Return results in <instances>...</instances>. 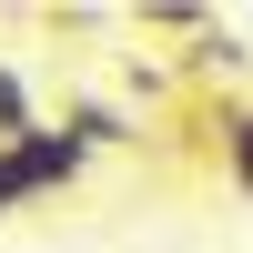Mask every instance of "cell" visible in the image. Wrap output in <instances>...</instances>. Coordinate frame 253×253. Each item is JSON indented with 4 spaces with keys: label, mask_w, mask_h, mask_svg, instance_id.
I'll return each mask as SVG.
<instances>
[{
    "label": "cell",
    "mask_w": 253,
    "mask_h": 253,
    "mask_svg": "<svg viewBox=\"0 0 253 253\" xmlns=\"http://www.w3.org/2000/svg\"><path fill=\"white\" fill-rule=\"evenodd\" d=\"M61 132H71L81 152H122V142H142V122L122 112V101H101V91H71L61 101Z\"/></svg>",
    "instance_id": "obj_2"
},
{
    "label": "cell",
    "mask_w": 253,
    "mask_h": 253,
    "mask_svg": "<svg viewBox=\"0 0 253 253\" xmlns=\"http://www.w3.org/2000/svg\"><path fill=\"white\" fill-rule=\"evenodd\" d=\"M243 61V41L233 31H203V41H182V71H233Z\"/></svg>",
    "instance_id": "obj_5"
},
{
    "label": "cell",
    "mask_w": 253,
    "mask_h": 253,
    "mask_svg": "<svg viewBox=\"0 0 253 253\" xmlns=\"http://www.w3.org/2000/svg\"><path fill=\"white\" fill-rule=\"evenodd\" d=\"M0 162H10V193H20V203H41V193H71V182L91 172V152H81L61 122H41V132L0 142Z\"/></svg>",
    "instance_id": "obj_1"
},
{
    "label": "cell",
    "mask_w": 253,
    "mask_h": 253,
    "mask_svg": "<svg viewBox=\"0 0 253 253\" xmlns=\"http://www.w3.org/2000/svg\"><path fill=\"white\" fill-rule=\"evenodd\" d=\"M20 132H41V101H31V81L0 61V142H20Z\"/></svg>",
    "instance_id": "obj_4"
},
{
    "label": "cell",
    "mask_w": 253,
    "mask_h": 253,
    "mask_svg": "<svg viewBox=\"0 0 253 253\" xmlns=\"http://www.w3.org/2000/svg\"><path fill=\"white\" fill-rule=\"evenodd\" d=\"M142 31H172V41H203L213 20H203L193 0H152V10H142Z\"/></svg>",
    "instance_id": "obj_6"
},
{
    "label": "cell",
    "mask_w": 253,
    "mask_h": 253,
    "mask_svg": "<svg viewBox=\"0 0 253 253\" xmlns=\"http://www.w3.org/2000/svg\"><path fill=\"white\" fill-rule=\"evenodd\" d=\"M10 213H20V193H10V162H0V223H10Z\"/></svg>",
    "instance_id": "obj_7"
},
{
    "label": "cell",
    "mask_w": 253,
    "mask_h": 253,
    "mask_svg": "<svg viewBox=\"0 0 253 253\" xmlns=\"http://www.w3.org/2000/svg\"><path fill=\"white\" fill-rule=\"evenodd\" d=\"M223 182L253 193V101H223Z\"/></svg>",
    "instance_id": "obj_3"
}]
</instances>
